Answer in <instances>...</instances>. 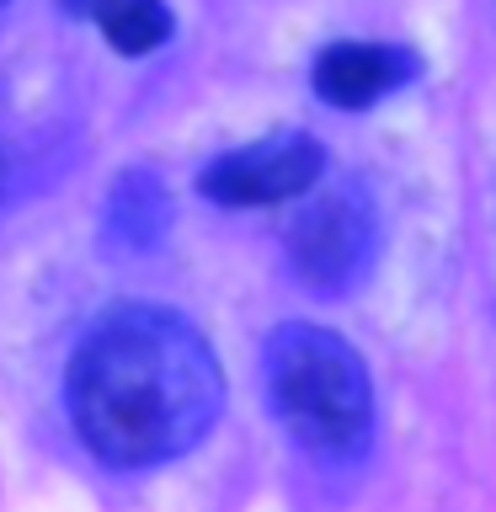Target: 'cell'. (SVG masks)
I'll list each match as a JSON object with an SVG mask.
<instances>
[{
    "instance_id": "ba28073f",
    "label": "cell",
    "mask_w": 496,
    "mask_h": 512,
    "mask_svg": "<svg viewBox=\"0 0 496 512\" xmlns=\"http://www.w3.org/2000/svg\"><path fill=\"white\" fill-rule=\"evenodd\" d=\"M6 182H11V166H6V150H0V198H6Z\"/></svg>"
},
{
    "instance_id": "52a82bcc",
    "label": "cell",
    "mask_w": 496,
    "mask_h": 512,
    "mask_svg": "<svg viewBox=\"0 0 496 512\" xmlns=\"http://www.w3.org/2000/svg\"><path fill=\"white\" fill-rule=\"evenodd\" d=\"M171 230V192L155 171H123L107 192V235L128 251H150Z\"/></svg>"
},
{
    "instance_id": "9c48e42d",
    "label": "cell",
    "mask_w": 496,
    "mask_h": 512,
    "mask_svg": "<svg viewBox=\"0 0 496 512\" xmlns=\"http://www.w3.org/2000/svg\"><path fill=\"white\" fill-rule=\"evenodd\" d=\"M0 6H11V0H0Z\"/></svg>"
},
{
    "instance_id": "277c9868",
    "label": "cell",
    "mask_w": 496,
    "mask_h": 512,
    "mask_svg": "<svg viewBox=\"0 0 496 512\" xmlns=\"http://www.w3.org/2000/svg\"><path fill=\"white\" fill-rule=\"evenodd\" d=\"M326 176V150L310 134H267L246 150H224L203 166L198 192L219 208H272L304 198Z\"/></svg>"
},
{
    "instance_id": "3957f363",
    "label": "cell",
    "mask_w": 496,
    "mask_h": 512,
    "mask_svg": "<svg viewBox=\"0 0 496 512\" xmlns=\"http://www.w3.org/2000/svg\"><path fill=\"white\" fill-rule=\"evenodd\" d=\"M379 246V208L363 182H315L310 203L288 224V272L304 294L342 299L352 294Z\"/></svg>"
},
{
    "instance_id": "7a4b0ae2",
    "label": "cell",
    "mask_w": 496,
    "mask_h": 512,
    "mask_svg": "<svg viewBox=\"0 0 496 512\" xmlns=\"http://www.w3.org/2000/svg\"><path fill=\"white\" fill-rule=\"evenodd\" d=\"M262 384L272 416L320 464H352L374 438V384L347 336L288 320L262 347Z\"/></svg>"
},
{
    "instance_id": "6da1fadb",
    "label": "cell",
    "mask_w": 496,
    "mask_h": 512,
    "mask_svg": "<svg viewBox=\"0 0 496 512\" xmlns=\"http://www.w3.org/2000/svg\"><path fill=\"white\" fill-rule=\"evenodd\" d=\"M80 443L107 470H155L192 454L224 406V368L208 336L171 304H112L64 368Z\"/></svg>"
},
{
    "instance_id": "5b68a950",
    "label": "cell",
    "mask_w": 496,
    "mask_h": 512,
    "mask_svg": "<svg viewBox=\"0 0 496 512\" xmlns=\"http://www.w3.org/2000/svg\"><path fill=\"white\" fill-rule=\"evenodd\" d=\"M416 80V54L400 43H374V38H336L315 54L310 86L326 107L363 112L384 102L390 91Z\"/></svg>"
},
{
    "instance_id": "8992f818",
    "label": "cell",
    "mask_w": 496,
    "mask_h": 512,
    "mask_svg": "<svg viewBox=\"0 0 496 512\" xmlns=\"http://www.w3.org/2000/svg\"><path fill=\"white\" fill-rule=\"evenodd\" d=\"M64 16L91 22L123 59L155 54L171 38V6L166 0H59Z\"/></svg>"
}]
</instances>
